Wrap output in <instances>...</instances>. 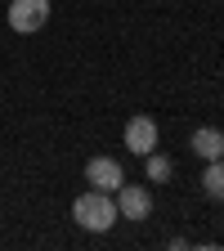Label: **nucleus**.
Returning a JSON list of instances; mask_svg holds the SVG:
<instances>
[{
  "label": "nucleus",
  "mask_w": 224,
  "mask_h": 251,
  "mask_svg": "<svg viewBox=\"0 0 224 251\" xmlns=\"http://www.w3.org/2000/svg\"><path fill=\"white\" fill-rule=\"evenodd\" d=\"M72 215H76V225L90 229V233H108L117 220H121L112 193H103V188H90V193H81V198L72 202Z\"/></svg>",
  "instance_id": "1"
},
{
  "label": "nucleus",
  "mask_w": 224,
  "mask_h": 251,
  "mask_svg": "<svg viewBox=\"0 0 224 251\" xmlns=\"http://www.w3.org/2000/svg\"><path fill=\"white\" fill-rule=\"evenodd\" d=\"M50 23V0H14L9 5V27L31 36V31H41Z\"/></svg>",
  "instance_id": "2"
},
{
  "label": "nucleus",
  "mask_w": 224,
  "mask_h": 251,
  "mask_svg": "<svg viewBox=\"0 0 224 251\" xmlns=\"http://www.w3.org/2000/svg\"><path fill=\"white\" fill-rule=\"evenodd\" d=\"M85 184L103 188V193H117V188L125 184V171H121L117 157H90V162H85Z\"/></svg>",
  "instance_id": "3"
},
{
  "label": "nucleus",
  "mask_w": 224,
  "mask_h": 251,
  "mask_svg": "<svg viewBox=\"0 0 224 251\" xmlns=\"http://www.w3.org/2000/svg\"><path fill=\"white\" fill-rule=\"evenodd\" d=\"M117 211H121V220H139L144 225V220L152 215V193L144 184H121L117 188Z\"/></svg>",
  "instance_id": "4"
},
{
  "label": "nucleus",
  "mask_w": 224,
  "mask_h": 251,
  "mask_svg": "<svg viewBox=\"0 0 224 251\" xmlns=\"http://www.w3.org/2000/svg\"><path fill=\"white\" fill-rule=\"evenodd\" d=\"M125 148H130L135 157H148L157 148V121L144 117V112H135L130 121H125Z\"/></svg>",
  "instance_id": "5"
},
{
  "label": "nucleus",
  "mask_w": 224,
  "mask_h": 251,
  "mask_svg": "<svg viewBox=\"0 0 224 251\" xmlns=\"http://www.w3.org/2000/svg\"><path fill=\"white\" fill-rule=\"evenodd\" d=\"M188 148H193L202 162H220V157H224V135L215 130V126H202V130H193Z\"/></svg>",
  "instance_id": "6"
},
{
  "label": "nucleus",
  "mask_w": 224,
  "mask_h": 251,
  "mask_svg": "<svg viewBox=\"0 0 224 251\" xmlns=\"http://www.w3.org/2000/svg\"><path fill=\"white\" fill-rule=\"evenodd\" d=\"M202 188H206L211 202H224V157H220V162H206V171H202Z\"/></svg>",
  "instance_id": "7"
},
{
  "label": "nucleus",
  "mask_w": 224,
  "mask_h": 251,
  "mask_svg": "<svg viewBox=\"0 0 224 251\" xmlns=\"http://www.w3.org/2000/svg\"><path fill=\"white\" fill-rule=\"evenodd\" d=\"M144 171H148V179H152V184H166L175 166H171V157H166V152H157V148H152V152H148V166H144Z\"/></svg>",
  "instance_id": "8"
}]
</instances>
